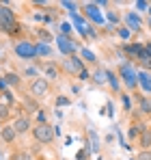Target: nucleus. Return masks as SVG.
Masks as SVG:
<instances>
[{
    "mask_svg": "<svg viewBox=\"0 0 151 160\" xmlns=\"http://www.w3.org/2000/svg\"><path fill=\"white\" fill-rule=\"evenodd\" d=\"M15 24V18L11 13V9H7L4 4H0V28L4 30H11V26Z\"/></svg>",
    "mask_w": 151,
    "mask_h": 160,
    "instance_id": "2",
    "label": "nucleus"
},
{
    "mask_svg": "<svg viewBox=\"0 0 151 160\" xmlns=\"http://www.w3.org/2000/svg\"><path fill=\"white\" fill-rule=\"evenodd\" d=\"M2 138H4V141H13V138H15V128H11V126L2 128Z\"/></svg>",
    "mask_w": 151,
    "mask_h": 160,
    "instance_id": "12",
    "label": "nucleus"
},
{
    "mask_svg": "<svg viewBox=\"0 0 151 160\" xmlns=\"http://www.w3.org/2000/svg\"><path fill=\"white\" fill-rule=\"evenodd\" d=\"M7 82H9V84H15V82H17V76L9 74V76H7Z\"/></svg>",
    "mask_w": 151,
    "mask_h": 160,
    "instance_id": "20",
    "label": "nucleus"
},
{
    "mask_svg": "<svg viewBox=\"0 0 151 160\" xmlns=\"http://www.w3.org/2000/svg\"><path fill=\"white\" fill-rule=\"evenodd\" d=\"M15 160H32V154H28V152H20V154L15 156Z\"/></svg>",
    "mask_w": 151,
    "mask_h": 160,
    "instance_id": "15",
    "label": "nucleus"
},
{
    "mask_svg": "<svg viewBox=\"0 0 151 160\" xmlns=\"http://www.w3.org/2000/svg\"><path fill=\"white\" fill-rule=\"evenodd\" d=\"M138 78H140V84H143V89H145L147 93H151V80H149V76L140 72V74H138Z\"/></svg>",
    "mask_w": 151,
    "mask_h": 160,
    "instance_id": "11",
    "label": "nucleus"
},
{
    "mask_svg": "<svg viewBox=\"0 0 151 160\" xmlns=\"http://www.w3.org/2000/svg\"><path fill=\"white\" fill-rule=\"evenodd\" d=\"M104 76H106L104 72H97V78H95V80H97V82H104V80H106V78H104Z\"/></svg>",
    "mask_w": 151,
    "mask_h": 160,
    "instance_id": "23",
    "label": "nucleus"
},
{
    "mask_svg": "<svg viewBox=\"0 0 151 160\" xmlns=\"http://www.w3.org/2000/svg\"><path fill=\"white\" fill-rule=\"evenodd\" d=\"M37 54H50V48L48 46H37Z\"/></svg>",
    "mask_w": 151,
    "mask_h": 160,
    "instance_id": "17",
    "label": "nucleus"
},
{
    "mask_svg": "<svg viewBox=\"0 0 151 160\" xmlns=\"http://www.w3.org/2000/svg\"><path fill=\"white\" fill-rule=\"evenodd\" d=\"M46 74H48L50 78H56V69H54L52 65H48V67H46Z\"/></svg>",
    "mask_w": 151,
    "mask_h": 160,
    "instance_id": "18",
    "label": "nucleus"
},
{
    "mask_svg": "<svg viewBox=\"0 0 151 160\" xmlns=\"http://www.w3.org/2000/svg\"><path fill=\"white\" fill-rule=\"evenodd\" d=\"M58 48L63 50L65 54H71L76 50V46H74V41H69L67 37H58Z\"/></svg>",
    "mask_w": 151,
    "mask_h": 160,
    "instance_id": "7",
    "label": "nucleus"
},
{
    "mask_svg": "<svg viewBox=\"0 0 151 160\" xmlns=\"http://www.w3.org/2000/svg\"><path fill=\"white\" fill-rule=\"evenodd\" d=\"M15 52L20 54L22 58H32V56H37V48H35L32 43L22 41V43H17V46H15Z\"/></svg>",
    "mask_w": 151,
    "mask_h": 160,
    "instance_id": "3",
    "label": "nucleus"
},
{
    "mask_svg": "<svg viewBox=\"0 0 151 160\" xmlns=\"http://www.w3.org/2000/svg\"><path fill=\"white\" fill-rule=\"evenodd\" d=\"M86 13H89L95 22H101V15L97 13V7H95V4H86Z\"/></svg>",
    "mask_w": 151,
    "mask_h": 160,
    "instance_id": "10",
    "label": "nucleus"
},
{
    "mask_svg": "<svg viewBox=\"0 0 151 160\" xmlns=\"http://www.w3.org/2000/svg\"><path fill=\"white\" fill-rule=\"evenodd\" d=\"M119 35H121L123 39H127V37H129V30H127V28H121V30H119Z\"/></svg>",
    "mask_w": 151,
    "mask_h": 160,
    "instance_id": "22",
    "label": "nucleus"
},
{
    "mask_svg": "<svg viewBox=\"0 0 151 160\" xmlns=\"http://www.w3.org/2000/svg\"><path fill=\"white\" fill-rule=\"evenodd\" d=\"M121 74H123V78H125V82L129 84V87H134V84H136V78H138V76L132 72V67H129V65H123V67H121Z\"/></svg>",
    "mask_w": 151,
    "mask_h": 160,
    "instance_id": "6",
    "label": "nucleus"
},
{
    "mask_svg": "<svg viewBox=\"0 0 151 160\" xmlns=\"http://www.w3.org/2000/svg\"><path fill=\"white\" fill-rule=\"evenodd\" d=\"M82 56H84V58H89V61H95V56L89 52V50H84V52H82Z\"/></svg>",
    "mask_w": 151,
    "mask_h": 160,
    "instance_id": "21",
    "label": "nucleus"
},
{
    "mask_svg": "<svg viewBox=\"0 0 151 160\" xmlns=\"http://www.w3.org/2000/svg\"><path fill=\"white\" fill-rule=\"evenodd\" d=\"M65 65H67V69H69L71 74H84V69H82V61H80V58H74V56H71Z\"/></svg>",
    "mask_w": 151,
    "mask_h": 160,
    "instance_id": "5",
    "label": "nucleus"
},
{
    "mask_svg": "<svg viewBox=\"0 0 151 160\" xmlns=\"http://www.w3.org/2000/svg\"><path fill=\"white\" fill-rule=\"evenodd\" d=\"M127 24H129L132 30H138V28H140V20H138V15L129 13V15H127Z\"/></svg>",
    "mask_w": 151,
    "mask_h": 160,
    "instance_id": "9",
    "label": "nucleus"
},
{
    "mask_svg": "<svg viewBox=\"0 0 151 160\" xmlns=\"http://www.w3.org/2000/svg\"><path fill=\"white\" fill-rule=\"evenodd\" d=\"M28 126H30V123H28V119H26V117H17L13 128H15V132H26V130H28Z\"/></svg>",
    "mask_w": 151,
    "mask_h": 160,
    "instance_id": "8",
    "label": "nucleus"
},
{
    "mask_svg": "<svg viewBox=\"0 0 151 160\" xmlns=\"http://www.w3.org/2000/svg\"><path fill=\"white\" fill-rule=\"evenodd\" d=\"M7 115V106H0V117H4Z\"/></svg>",
    "mask_w": 151,
    "mask_h": 160,
    "instance_id": "24",
    "label": "nucleus"
},
{
    "mask_svg": "<svg viewBox=\"0 0 151 160\" xmlns=\"http://www.w3.org/2000/svg\"><path fill=\"white\" fill-rule=\"evenodd\" d=\"M140 110H143V112H149V115H151V98H145V100L140 102Z\"/></svg>",
    "mask_w": 151,
    "mask_h": 160,
    "instance_id": "14",
    "label": "nucleus"
},
{
    "mask_svg": "<svg viewBox=\"0 0 151 160\" xmlns=\"http://www.w3.org/2000/svg\"><path fill=\"white\" fill-rule=\"evenodd\" d=\"M140 143H143V147H151V132H149V130H145V132H143Z\"/></svg>",
    "mask_w": 151,
    "mask_h": 160,
    "instance_id": "13",
    "label": "nucleus"
},
{
    "mask_svg": "<svg viewBox=\"0 0 151 160\" xmlns=\"http://www.w3.org/2000/svg\"><path fill=\"white\" fill-rule=\"evenodd\" d=\"M30 89H32V93H35V95H39V98L48 95V82H46V80H41V78H37V80H35Z\"/></svg>",
    "mask_w": 151,
    "mask_h": 160,
    "instance_id": "4",
    "label": "nucleus"
},
{
    "mask_svg": "<svg viewBox=\"0 0 151 160\" xmlns=\"http://www.w3.org/2000/svg\"><path fill=\"white\" fill-rule=\"evenodd\" d=\"M138 160H151V154H149V152H140Z\"/></svg>",
    "mask_w": 151,
    "mask_h": 160,
    "instance_id": "19",
    "label": "nucleus"
},
{
    "mask_svg": "<svg viewBox=\"0 0 151 160\" xmlns=\"http://www.w3.org/2000/svg\"><path fill=\"white\" fill-rule=\"evenodd\" d=\"M138 130H140V132H145V130H143V126H140V128H138V126H132V130H129V136H138Z\"/></svg>",
    "mask_w": 151,
    "mask_h": 160,
    "instance_id": "16",
    "label": "nucleus"
},
{
    "mask_svg": "<svg viewBox=\"0 0 151 160\" xmlns=\"http://www.w3.org/2000/svg\"><path fill=\"white\" fill-rule=\"evenodd\" d=\"M32 132H35V138H37V141H41V143H50L52 138H54V130H52L50 126H46V123L37 126Z\"/></svg>",
    "mask_w": 151,
    "mask_h": 160,
    "instance_id": "1",
    "label": "nucleus"
}]
</instances>
